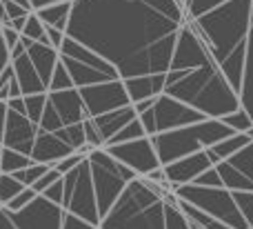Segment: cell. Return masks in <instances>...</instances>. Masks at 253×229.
Instances as JSON below:
<instances>
[{"label":"cell","mask_w":253,"mask_h":229,"mask_svg":"<svg viewBox=\"0 0 253 229\" xmlns=\"http://www.w3.org/2000/svg\"><path fill=\"white\" fill-rule=\"evenodd\" d=\"M184 22V7L175 0H71L65 34L126 80L167 74Z\"/></svg>","instance_id":"cell-1"},{"label":"cell","mask_w":253,"mask_h":229,"mask_svg":"<svg viewBox=\"0 0 253 229\" xmlns=\"http://www.w3.org/2000/svg\"><path fill=\"white\" fill-rule=\"evenodd\" d=\"M253 22L251 0H229L211 13L189 20L191 29L207 45L211 58L220 67L233 92L240 93L242 69H245V49Z\"/></svg>","instance_id":"cell-2"},{"label":"cell","mask_w":253,"mask_h":229,"mask_svg":"<svg viewBox=\"0 0 253 229\" xmlns=\"http://www.w3.org/2000/svg\"><path fill=\"white\" fill-rule=\"evenodd\" d=\"M165 93L193 107L207 118H224L227 114L240 109V98L227 83L215 60L191 69L180 83L165 87Z\"/></svg>","instance_id":"cell-3"},{"label":"cell","mask_w":253,"mask_h":229,"mask_svg":"<svg viewBox=\"0 0 253 229\" xmlns=\"http://www.w3.org/2000/svg\"><path fill=\"white\" fill-rule=\"evenodd\" d=\"M162 185L135 178L125 187L111 212L100 221L98 229H167L165 194Z\"/></svg>","instance_id":"cell-4"},{"label":"cell","mask_w":253,"mask_h":229,"mask_svg":"<svg viewBox=\"0 0 253 229\" xmlns=\"http://www.w3.org/2000/svg\"><path fill=\"white\" fill-rule=\"evenodd\" d=\"M233 136V132L222 123L220 118H207L202 123L189 125V127H180L173 132H165V134H156L149 136L156 147L158 160L162 167L175 163L180 158H187L191 154L198 151L211 149L213 145H218L220 140Z\"/></svg>","instance_id":"cell-5"},{"label":"cell","mask_w":253,"mask_h":229,"mask_svg":"<svg viewBox=\"0 0 253 229\" xmlns=\"http://www.w3.org/2000/svg\"><path fill=\"white\" fill-rule=\"evenodd\" d=\"M89 169H91V183L93 191H96V203H98V214L100 221L111 212L116 200L125 191V187L131 181H135V174L129 167L120 165L116 158H111L105 149H93L87 156Z\"/></svg>","instance_id":"cell-6"},{"label":"cell","mask_w":253,"mask_h":229,"mask_svg":"<svg viewBox=\"0 0 253 229\" xmlns=\"http://www.w3.org/2000/svg\"><path fill=\"white\" fill-rule=\"evenodd\" d=\"M173 194L178 196V200L198 207L200 212L209 214L211 218L220 221L222 225L231 229H251L247 225V221L242 218L240 209H238L233 194L224 187H198V185H182L175 187Z\"/></svg>","instance_id":"cell-7"},{"label":"cell","mask_w":253,"mask_h":229,"mask_svg":"<svg viewBox=\"0 0 253 229\" xmlns=\"http://www.w3.org/2000/svg\"><path fill=\"white\" fill-rule=\"evenodd\" d=\"M65 183V198H62V209L67 214L87 221L89 225L100 227V214H98V203H96V191H93L91 183V169L89 163H80L74 172L62 176Z\"/></svg>","instance_id":"cell-8"},{"label":"cell","mask_w":253,"mask_h":229,"mask_svg":"<svg viewBox=\"0 0 253 229\" xmlns=\"http://www.w3.org/2000/svg\"><path fill=\"white\" fill-rule=\"evenodd\" d=\"M78 92H80V98H83L87 118H98V116H105V114H109V111L123 109V107L131 105L123 80L91 85V87L78 89Z\"/></svg>","instance_id":"cell-9"},{"label":"cell","mask_w":253,"mask_h":229,"mask_svg":"<svg viewBox=\"0 0 253 229\" xmlns=\"http://www.w3.org/2000/svg\"><path fill=\"white\" fill-rule=\"evenodd\" d=\"M105 151L111 156V158L118 160L120 165L129 167L138 178H144L147 174H151L153 169L162 167L160 160H158L156 147H153V142L149 136L138 138V140H131V142H123V145L105 147Z\"/></svg>","instance_id":"cell-10"},{"label":"cell","mask_w":253,"mask_h":229,"mask_svg":"<svg viewBox=\"0 0 253 229\" xmlns=\"http://www.w3.org/2000/svg\"><path fill=\"white\" fill-rule=\"evenodd\" d=\"M151 111H153V120H156V134L173 132V129L189 127V125L207 120V116H202L200 111L175 100V98L167 96V93L156 98V105H153Z\"/></svg>","instance_id":"cell-11"},{"label":"cell","mask_w":253,"mask_h":229,"mask_svg":"<svg viewBox=\"0 0 253 229\" xmlns=\"http://www.w3.org/2000/svg\"><path fill=\"white\" fill-rule=\"evenodd\" d=\"M36 136H38V125H34L27 116L16 114V111L9 109L7 125H4V136H2V147L18 151V154H25L31 158V149H34Z\"/></svg>","instance_id":"cell-12"},{"label":"cell","mask_w":253,"mask_h":229,"mask_svg":"<svg viewBox=\"0 0 253 229\" xmlns=\"http://www.w3.org/2000/svg\"><path fill=\"white\" fill-rule=\"evenodd\" d=\"M213 165H211L207 151H198V154H191L187 158H180L175 163L167 165L165 174H167V181H169L171 189H175V187H182V185H193Z\"/></svg>","instance_id":"cell-13"},{"label":"cell","mask_w":253,"mask_h":229,"mask_svg":"<svg viewBox=\"0 0 253 229\" xmlns=\"http://www.w3.org/2000/svg\"><path fill=\"white\" fill-rule=\"evenodd\" d=\"M76 154L65 140L56 136V134H47V132H40L38 129V136H36V142H34V149H31V160L34 163H40V165H53L58 160L67 158V156Z\"/></svg>","instance_id":"cell-14"},{"label":"cell","mask_w":253,"mask_h":229,"mask_svg":"<svg viewBox=\"0 0 253 229\" xmlns=\"http://www.w3.org/2000/svg\"><path fill=\"white\" fill-rule=\"evenodd\" d=\"M47 100L51 102V107L58 111L62 125L69 127V125L83 123L87 118V111H84L83 98H80L78 89H67V92H56V93H47Z\"/></svg>","instance_id":"cell-15"},{"label":"cell","mask_w":253,"mask_h":229,"mask_svg":"<svg viewBox=\"0 0 253 229\" xmlns=\"http://www.w3.org/2000/svg\"><path fill=\"white\" fill-rule=\"evenodd\" d=\"M123 83L131 105H135L140 100H149V98H158L165 93V74L138 76V78H126Z\"/></svg>","instance_id":"cell-16"},{"label":"cell","mask_w":253,"mask_h":229,"mask_svg":"<svg viewBox=\"0 0 253 229\" xmlns=\"http://www.w3.org/2000/svg\"><path fill=\"white\" fill-rule=\"evenodd\" d=\"M60 56H67V58H71V60H78V62L89 65V67H96V69L105 71V74H109V76H114V78L120 80V76H118V71H116L114 65H109L105 58L98 56V53L91 51V49H87L84 45L76 43L74 38H65V45L60 47Z\"/></svg>","instance_id":"cell-17"},{"label":"cell","mask_w":253,"mask_h":229,"mask_svg":"<svg viewBox=\"0 0 253 229\" xmlns=\"http://www.w3.org/2000/svg\"><path fill=\"white\" fill-rule=\"evenodd\" d=\"M27 56H29L31 65L36 67L38 71L40 80L44 83V87H49L51 83V76L56 71V65L60 62V53L56 49H51L49 45H42V43H31L27 47Z\"/></svg>","instance_id":"cell-18"},{"label":"cell","mask_w":253,"mask_h":229,"mask_svg":"<svg viewBox=\"0 0 253 229\" xmlns=\"http://www.w3.org/2000/svg\"><path fill=\"white\" fill-rule=\"evenodd\" d=\"M60 62L65 65V69L69 71V76H71V80H74V87L76 89H84V87H91V85L118 80V78H114V76L105 74V71L96 69V67L83 65V62L71 60V58H67V56H60Z\"/></svg>","instance_id":"cell-19"},{"label":"cell","mask_w":253,"mask_h":229,"mask_svg":"<svg viewBox=\"0 0 253 229\" xmlns=\"http://www.w3.org/2000/svg\"><path fill=\"white\" fill-rule=\"evenodd\" d=\"M11 67H13V76H16L18 85H20V92L22 96H34V93H47V87L44 83L40 80L38 71L36 67L31 65L29 56H20L16 60H11Z\"/></svg>","instance_id":"cell-20"},{"label":"cell","mask_w":253,"mask_h":229,"mask_svg":"<svg viewBox=\"0 0 253 229\" xmlns=\"http://www.w3.org/2000/svg\"><path fill=\"white\" fill-rule=\"evenodd\" d=\"M135 118H138V114H135L133 105H129V107H123V109L109 111V114H105V116H98V118H93V123H96L98 132H100L102 140H105V145H107L109 138H114L120 129H125L126 125Z\"/></svg>","instance_id":"cell-21"},{"label":"cell","mask_w":253,"mask_h":229,"mask_svg":"<svg viewBox=\"0 0 253 229\" xmlns=\"http://www.w3.org/2000/svg\"><path fill=\"white\" fill-rule=\"evenodd\" d=\"M238 98H240V107L253 120V22H251V29H249V38H247L245 69H242V85H240Z\"/></svg>","instance_id":"cell-22"},{"label":"cell","mask_w":253,"mask_h":229,"mask_svg":"<svg viewBox=\"0 0 253 229\" xmlns=\"http://www.w3.org/2000/svg\"><path fill=\"white\" fill-rule=\"evenodd\" d=\"M251 142V136L249 134H233V136L224 138V140H220L218 145H213L211 149H205L207 156H209L211 165H220L224 163V160H229L231 156H236L240 149H245L247 145Z\"/></svg>","instance_id":"cell-23"},{"label":"cell","mask_w":253,"mask_h":229,"mask_svg":"<svg viewBox=\"0 0 253 229\" xmlns=\"http://www.w3.org/2000/svg\"><path fill=\"white\" fill-rule=\"evenodd\" d=\"M36 16L42 22L44 27H53V29H67V22H69V13H71V0H65V2H53L47 4L42 9H36Z\"/></svg>","instance_id":"cell-24"},{"label":"cell","mask_w":253,"mask_h":229,"mask_svg":"<svg viewBox=\"0 0 253 229\" xmlns=\"http://www.w3.org/2000/svg\"><path fill=\"white\" fill-rule=\"evenodd\" d=\"M29 165H34V160L25 154H18L13 149L2 147V158H0V174H16L20 169H27Z\"/></svg>","instance_id":"cell-25"},{"label":"cell","mask_w":253,"mask_h":229,"mask_svg":"<svg viewBox=\"0 0 253 229\" xmlns=\"http://www.w3.org/2000/svg\"><path fill=\"white\" fill-rule=\"evenodd\" d=\"M224 163H229L233 169H238L247 181L253 183V140L245 147V149L238 151L236 156H231L229 160H224Z\"/></svg>","instance_id":"cell-26"},{"label":"cell","mask_w":253,"mask_h":229,"mask_svg":"<svg viewBox=\"0 0 253 229\" xmlns=\"http://www.w3.org/2000/svg\"><path fill=\"white\" fill-rule=\"evenodd\" d=\"M224 2H229V0H187L184 2V16H187V20H198V18L211 13L213 9L222 7Z\"/></svg>","instance_id":"cell-27"},{"label":"cell","mask_w":253,"mask_h":229,"mask_svg":"<svg viewBox=\"0 0 253 229\" xmlns=\"http://www.w3.org/2000/svg\"><path fill=\"white\" fill-rule=\"evenodd\" d=\"M144 136H147V132H144L142 123H140V120L135 118V120H131V123L126 125L125 129H120V132L116 134L114 138H109V140H107V145H105V147H111V145H123V142H131V140H138V138H144Z\"/></svg>","instance_id":"cell-28"},{"label":"cell","mask_w":253,"mask_h":229,"mask_svg":"<svg viewBox=\"0 0 253 229\" xmlns=\"http://www.w3.org/2000/svg\"><path fill=\"white\" fill-rule=\"evenodd\" d=\"M224 125H227L229 129H231L233 134H249V129H253V120H251V116L247 114L245 109H236V111H231V114H227L224 118H220Z\"/></svg>","instance_id":"cell-29"},{"label":"cell","mask_w":253,"mask_h":229,"mask_svg":"<svg viewBox=\"0 0 253 229\" xmlns=\"http://www.w3.org/2000/svg\"><path fill=\"white\" fill-rule=\"evenodd\" d=\"M22 189H27V187L18 183L11 174H0V207L11 203Z\"/></svg>","instance_id":"cell-30"},{"label":"cell","mask_w":253,"mask_h":229,"mask_svg":"<svg viewBox=\"0 0 253 229\" xmlns=\"http://www.w3.org/2000/svg\"><path fill=\"white\" fill-rule=\"evenodd\" d=\"M56 136L60 138V140H65L74 151H78L83 145H87V142H84L83 123H76V125H69V127H62L60 132H56Z\"/></svg>","instance_id":"cell-31"},{"label":"cell","mask_w":253,"mask_h":229,"mask_svg":"<svg viewBox=\"0 0 253 229\" xmlns=\"http://www.w3.org/2000/svg\"><path fill=\"white\" fill-rule=\"evenodd\" d=\"M49 165H40V163H34V165H29L27 169H20V172H16V174H11L13 178H16L18 183H22L25 187H34L36 183L40 181V178L44 176V174L49 172Z\"/></svg>","instance_id":"cell-32"},{"label":"cell","mask_w":253,"mask_h":229,"mask_svg":"<svg viewBox=\"0 0 253 229\" xmlns=\"http://www.w3.org/2000/svg\"><path fill=\"white\" fill-rule=\"evenodd\" d=\"M47 107V93H34V96H25V109H27V118L34 125H40L42 111Z\"/></svg>","instance_id":"cell-33"},{"label":"cell","mask_w":253,"mask_h":229,"mask_svg":"<svg viewBox=\"0 0 253 229\" xmlns=\"http://www.w3.org/2000/svg\"><path fill=\"white\" fill-rule=\"evenodd\" d=\"M67 89H76L74 87V80H71L69 71L65 69V65H62V62H58L56 71H53V76H51V83H49V87H47V93L67 92Z\"/></svg>","instance_id":"cell-34"},{"label":"cell","mask_w":253,"mask_h":229,"mask_svg":"<svg viewBox=\"0 0 253 229\" xmlns=\"http://www.w3.org/2000/svg\"><path fill=\"white\" fill-rule=\"evenodd\" d=\"M62 127H65V125H62L58 111L53 109L51 102L47 100V107H44V111H42V118H40L38 129H40V132H47V134H56V132H60Z\"/></svg>","instance_id":"cell-35"},{"label":"cell","mask_w":253,"mask_h":229,"mask_svg":"<svg viewBox=\"0 0 253 229\" xmlns=\"http://www.w3.org/2000/svg\"><path fill=\"white\" fill-rule=\"evenodd\" d=\"M22 36L29 40H34V43H42L47 45V36H44V25L38 20V16H36L34 11L29 13V18H27V25L25 29H22Z\"/></svg>","instance_id":"cell-36"},{"label":"cell","mask_w":253,"mask_h":229,"mask_svg":"<svg viewBox=\"0 0 253 229\" xmlns=\"http://www.w3.org/2000/svg\"><path fill=\"white\" fill-rule=\"evenodd\" d=\"M231 194H233L238 209H240L242 218L247 221V225L253 227V191H231Z\"/></svg>","instance_id":"cell-37"},{"label":"cell","mask_w":253,"mask_h":229,"mask_svg":"<svg viewBox=\"0 0 253 229\" xmlns=\"http://www.w3.org/2000/svg\"><path fill=\"white\" fill-rule=\"evenodd\" d=\"M83 129H84V142H87L91 149H105V140H102V136H100V132H98L93 118H84Z\"/></svg>","instance_id":"cell-38"},{"label":"cell","mask_w":253,"mask_h":229,"mask_svg":"<svg viewBox=\"0 0 253 229\" xmlns=\"http://www.w3.org/2000/svg\"><path fill=\"white\" fill-rule=\"evenodd\" d=\"M36 198H38V194H36L34 189H29V187H27V189H22L9 205H4V209H9V212H20V209H25L27 205L34 203Z\"/></svg>","instance_id":"cell-39"},{"label":"cell","mask_w":253,"mask_h":229,"mask_svg":"<svg viewBox=\"0 0 253 229\" xmlns=\"http://www.w3.org/2000/svg\"><path fill=\"white\" fill-rule=\"evenodd\" d=\"M84 156L83 154H78V151H76V154H71V156H67V158H62V160H58L56 165H53V169H56V172H60L62 176H65V174H69V172H74L76 167H78L80 163H84Z\"/></svg>","instance_id":"cell-40"},{"label":"cell","mask_w":253,"mask_h":229,"mask_svg":"<svg viewBox=\"0 0 253 229\" xmlns=\"http://www.w3.org/2000/svg\"><path fill=\"white\" fill-rule=\"evenodd\" d=\"M60 178H62V174L60 172H56V169H49V172L47 174H44V176L42 178H40V181L38 183H36V185L34 187H29V189H34L36 191V194H44V191H47L49 189V187H51L53 185V183H58V181H60Z\"/></svg>","instance_id":"cell-41"},{"label":"cell","mask_w":253,"mask_h":229,"mask_svg":"<svg viewBox=\"0 0 253 229\" xmlns=\"http://www.w3.org/2000/svg\"><path fill=\"white\" fill-rule=\"evenodd\" d=\"M193 185H198V187H224L222 185V178H220V174H218V169H215V167L207 169V172L202 174L196 183H193Z\"/></svg>","instance_id":"cell-42"},{"label":"cell","mask_w":253,"mask_h":229,"mask_svg":"<svg viewBox=\"0 0 253 229\" xmlns=\"http://www.w3.org/2000/svg\"><path fill=\"white\" fill-rule=\"evenodd\" d=\"M44 36H47V45L51 49H56L58 53H60V47L65 45V38L67 34L60 29H53V27H44Z\"/></svg>","instance_id":"cell-43"},{"label":"cell","mask_w":253,"mask_h":229,"mask_svg":"<svg viewBox=\"0 0 253 229\" xmlns=\"http://www.w3.org/2000/svg\"><path fill=\"white\" fill-rule=\"evenodd\" d=\"M40 196H44L47 200H51V203H56V205L62 207V198H65V183H62V178L58 183H53V185Z\"/></svg>","instance_id":"cell-44"},{"label":"cell","mask_w":253,"mask_h":229,"mask_svg":"<svg viewBox=\"0 0 253 229\" xmlns=\"http://www.w3.org/2000/svg\"><path fill=\"white\" fill-rule=\"evenodd\" d=\"M60 229H98L93 225H89L87 221H83V218L74 216V214H67L65 212V218H62V227Z\"/></svg>","instance_id":"cell-45"},{"label":"cell","mask_w":253,"mask_h":229,"mask_svg":"<svg viewBox=\"0 0 253 229\" xmlns=\"http://www.w3.org/2000/svg\"><path fill=\"white\" fill-rule=\"evenodd\" d=\"M2 4H4V11H7V18H9V22L11 20H16V18H22V16H29V9H25V7H20L18 2H13V0H2Z\"/></svg>","instance_id":"cell-46"},{"label":"cell","mask_w":253,"mask_h":229,"mask_svg":"<svg viewBox=\"0 0 253 229\" xmlns=\"http://www.w3.org/2000/svg\"><path fill=\"white\" fill-rule=\"evenodd\" d=\"M0 36H2L4 45H7V47H9V51H11V49L16 47L18 43H20V34H18V31H13L11 27H2V31H0Z\"/></svg>","instance_id":"cell-47"},{"label":"cell","mask_w":253,"mask_h":229,"mask_svg":"<svg viewBox=\"0 0 253 229\" xmlns=\"http://www.w3.org/2000/svg\"><path fill=\"white\" fill-rule=\"evenodd\" d=\"M9 65H11V51H9V47L4 45L2 36H0V74H2Z\"/></svg>","instance_id":"cell-48"},{"label":"cell","mask_w":253,"mask_h":229,"mask_svg":"<svg viewBox=\"0 0 253 229\" xmlns=\"http://www.w3.org/2000/svg\"><path fill=\"white\" fill-rule=\"evenodd\" d=\"M7 107H9L11 111H16V114L27 116V109H25V96H22V98H9V100H7Z\"/></svg>","instance_id":"cell-49"},{"label":"cell","mask_w":253,"mask_h":229,"mask_svg":"<svg viewBox=\"0 0 253 229\" xmlns=\"http://www.w3.org/2000/svg\"><path fill=\"white\" fill-rule=\"evenodd\" d=\"M0 229H20L11 221V216H9V212L4 207H0Z\"/></svg>","instance_id":"cell-50"},{"label":"cell","mask_w":253,"mask_h":229,"mask_svg":"<svg viewBox=\"0 0 253 229\" xmlns=\"http://www.w3.org/2000/svg\"><path fill=\"white\" fill-rule=\"evenodd\" d=\"M7 114H9L7 102L0 100V142H2V136H4V125H7Z\"/></svg>","instance_id":"cell-51"},{"label":"cell","mask_w":253,"mask_h":229,"mask_svg":"<svg viewBox=\"0 0 253 229\" xmlns=\"http://www.w3.org/2000/svg\"><path fill=\"white\" fill-rule=\"evenodd\" d=\"M156 105V98H149V100H140V102H135L133 105V109H135V114H144V111H149L151 107Z\"/></svg>","instance_id":"cell-52"},{"label":"cell","mask_w":253,"mask_h":229,"mask_svg":"<svg viewBox=\"0 0 253 229\" xmlns=\"http://www.w3.org/2000/svg\"><path fill=\"white\" fill-rule=\"evenodd\" d=\"M27 18H29V16H22V18H16V20H11V22H9V25H7V27H11V29H13V31H18V34H20V36H22V29H25V25H27Z\"/></svg>","instance_id":"cell-53"},{"label":"cell","mask_w":253,"mask_h":229,"mask_svg":"<svg viewBox=\"0 0 253 229\" xmlns=\"http://www.w3.org/2000/svg\"><path fill=\"white\" fill-rule=\"evenodd\" d=\"M53 2H65V0H29V4H31V9H42V7H47V4H53Z\"/></svg>","instance_id":"cell-54"},{"label":"cell","mask_w":253,"mask_h":229,"mask_svg":"<svg viewBox=\"0 0 253 229\" xmlns=\"http://www.w3.org/2000/svg\"><path fill=\"white\" fill-rule=\"evenodd\" d=\"M13 2H18L20 7H25V9H29V11H34V9H31V4H29V0H13Z\"/></svg>","instance_id":"cell-55"},{"label":"cell","mask_w":253,"mask_h":229,"mask_svg":"<svg viewBox=\"0 0 253 229\" xmlns=\"http://www.w3.org/2000/svg\"><path fill=\"white\" fill-rule=\"evenodd\" d=\"M175 2H178V4H182V7H184V2H187V0H175Z\"/></svg>","instance_id":"cell-56"},{"label":"cell","mask_w":253,"mask_h":229,"mask_svg":"<svg viewBox=\"0 0 253 229\" xmlns=\"http://www.w3.org/2000/svg\"><path fill=\"white\" fill-rule=\"evenodd\" d=\"M0 158H2V142H0Z\"/></svg>","instance_id":"cell-57"},{"label":"cell","mask_w":253,"mask_h":229,"mask_svg":"<svg viewBox=\"0 0 253 229\" xmlns=\"http://www.w3.org/2000/svg\"><path fill=\"white\" fill-rule=\"evenodd\" d=\"M0 31H2V27H0Z\"/></svg>","instance_id":"cell-58"},{"label":"cell","mask_w":253,"mask_h":229,"mask_svg":"<svg viewBox=\"0 0 253 229\" xmlns=\"http://www.w3.org/2000/svg\"><path fill=\"white\" fill-rule=\"evenodd\" d=\"M251 229H253V227H251Z\"/></svg>","instance_id":"cell-59"}]
</instances>
